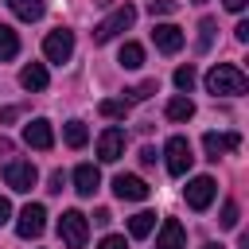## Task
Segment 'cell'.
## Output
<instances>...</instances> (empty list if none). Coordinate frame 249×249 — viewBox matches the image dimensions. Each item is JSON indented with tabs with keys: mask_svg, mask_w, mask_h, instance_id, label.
Masks as SVG:
<instances>
[{
	"mask_svg": "<svg viewBox=\"0 0 249 249\" xmlns=\"http://www.w3.org/2000/svg\"><path fill=\"white\" fill-rule=\"evenodd\" d=\"M206 89H210L214 97H218V93H222V97H241V93L249 89V78H245L233 62H218V66L206 74Z\"/></svg>",
	"mask_w": 249,
	"mask_h": 249,
	"instance_id": "1",
	"label": "cell"
},
{
	"mask_svg": "<svg viewBox=\"0 0 249 249\" xmlns=\"http://www.w3.org/2000/svg\"><path fill=\"white\" fill-rule=\"evenodd\" d=\"M58 237L66 249H82L86 237H89V218L82 210H62L58 214Z\"/></svg>",
	"mask_w": 249,
	"mask_h": 249,
	"instance_id": "2",
	"label": "cell"
},
{
	"mask_svg": "<svg viewBox=\"0 0 249 249\" xmlns=\"http://www.w3.org/2000/svg\"><path fill=\"white\" fill-rule=\"evenodd\" d=\"M132 19H136V8H132V4H121L113 16H105V19L93 27V43H109L113 35L128 31V27H132Z\"/></svg>",
	"mask_w": 249,
	"mask_h": 249,
	"instance_id": "3",
	"label": "cell"
},
{
	"mask_svg": "<svg viewBox=\"0 0 249 249\" xmlns=\"http://www.w3.org/2000/svg\"><path fill=\"white\" fill-rule=\"evenodd\" d=\"M35 179H39V171H35L31 160H8V163H4V183H8L16 195H27V191L35 187Z\"/></svg>",
	"mask_w": 249,
	"mask_h": 249,
	"instance_id": "4",
	"label": "cell"
},
{
	"mask_svg": "<svg viewBox=\"0 0 249 249\" xmlns=\"http://www.w3.org/2000/svg\"><path fill=\"white\" fill-rule=\"evenodd\" d=\"M43 54H47V62H54V66L70 62V54H74V31L54 27V31L43 39Z\"/></svg>",
	"mask_w": 249,
	"mask_h": 249,
	"instance_id": "5",
	"label": "cell"
},
{
	"mask_svg": "<svg viewBox=\"0 0 249 249\" xmlns=\"http://www.w3.org/2000/svg\"><path fill=\"white\" fill-rule=\"evenodd\" d=\"M163 156H167V171H171V175H187L191 163H195V156H191V140H187V136H171L167 148H163Z\"/></svg>",
	"mask_w": 249,
	"mask_h": 249,
	"instance_id": "6",
	"label": "cell"
},
{
	"mask_svg": "<svg viewBox=\"0 0 249 249\" xmlns=\"http://www.w3.org/2000/svg\"><path fill=\"white\" fill-rule=\"evenodd\" d=\"M43 226H47V210H43L39 202H27V206L19 210V218H16V233H19L23 241L39 237V233H43Z\"/></svg>",
	"mask_w": 249,
	"mask_h": 249,
	"instance_id": "7",
	"label": "cell"
},
{
	"mask_svg": "<svg viewBox=\"0 0 249 249\" xmlns=\"http://www.w3.org/2000/svg\"><path fill=\"white\" fill-rule=\"evenodd\" d=\"M23 144L35 148V152H51V148H54V128H51V121L35 117L31 124H23Z\"/></svg>",
	"mask_w": 249,
	"mask_h": 249,
	"instance_id": "8",
	"label": "cell"
},
{
	"mask_svg": "<svg viewBox=\"0 0 249 249\" xmlns=\"http://www.w3.org/2000/svg\"><path fill=\"white\" fill-rule=\"evenodd\" d=\"M97 156H101V163H117V160L124 156V128L109 124V128L97 136Z\"/></svg>",
	"mask_w": 249,
	"mask_h": 249,
	"instance_id": "9",
	"label": "cell"
},
{
	"mask_svg": "<svg viewBox=\"0 0 249 249\" xmlns=\"http://www.w3.org/2000/svg\"><path fill=\"white\" fill-rule=\"evenodd\" d=\"M148 191H152V187H148L140 175H124V171L113 175V195H117L121 202H140V198H148Z\"/></svg>",
	"mask_w": 249,
	"mask_h": 249,
	"instance_id": "10",
	"label": "cell"
},
{
	"mask_svg": "<svg viewBox=\"0 0 249 249\" xmlns=\"http://www.w3.org/2000/svg\"><path fill=\"white\" fill-rule=\"evenodd\" d=\"M214 195H218V183H214L210 175H198V179L187 183V206H191V210H206V206L214 202Z\"/></svg>",
	"mask_w": 249,
	"mask_h": 249,
	"instance_id": "11",
	"label": "cell"
},
{
	"mask_svg": "<svg viewBox=\"0 0 249 249\" xmlns=\"http://www.w3.org/2000/svg\"><path fill=\"white\" fill-rule=\"evenodd\" d=\"M202 148H206V160L218 163V156L241 148V136H237V132H206V136H202Z\"/></svg>",
	"mask_w": 249,
	"mask_h": 249,
	"instance_id": "12",
	"label": "cell"
},
{
	"mask_svg": "<svg viewBox=\"0 0 249 249\" xmlns=\"http://www.w3.org/2000/svg\"><path fill=\"white\" fill-rule=\"evenodd\" d=\"M187 245V230L179 218H163L160 233H156V249H183Z\"/></svg>",
	"mask_w": 249,
	"mask_h": 249,
	"instance_id": "13",
	"label": "cell"
},
{
	"mask_svg": "<svg viewBox=\"0 0 249 249\" xmlns=\"http://www.w3.org/2000/svg\"><path fill=\"white\" fill-rule=\"evenodd\" d=\"M152 43H156L163 54H175V51L183 47V27H175V23H156V27H152Z\"/></svg>",
	"mask_w": 249,
	"mask_h": 249,
	"instance_id": "14",
	"label": "cell"
},
{
	"mask_svg": "<svg viewBox=\"0 0 249 249\" xmlns=\"http://www.w3.org/2000/svg\"><path fill=\"white\" fill-rule=\"evenodd\" d=\"M97 187H101V171H97L93 163H78V167H74V191H78L82 198H93Z\"/></svg>",
	"mask_w": 249,
	"mask_h": 249,
	"instance_id": "15",
	"label": "cell"
},
{
	"mask_svg": "<svg viewBox=\"0 0 249 249\" xmlns=\"http://www.w3.org/2000/svg\"><path fill=\"white\" fill-rule=\"evenodd\" d=\"M8 8H12V16H19L23 23L43 19V12H47V4H43V0H8Z\"/></svg>",
	"mask_w": 249,
	"mask_h": 249,
	"instance_id": "16",
	"label": "cell"
},
{
	"mask_svg": "<svg viewBox=\"0 0 249 249\" xmlns=\"http://www.w3.org/2000/svg\"><path fill=\"white\" fill-rule=\"evenodd\" d=\"M19 86L23 89H47V66L43 62H27L19 70Z\"/></svg>",
	"mask_w": 249,
	"mask_h": 249,
	"instance_id": "17",
	"label": "cell"
},
{
	"mask_svg": "<svg viewBox=\"0 0 249 249\" xmlns=\"http://www.w3.org/2000/svg\"><path fill=\"white\" fill-rule=\"evenodd\" d=\"M117 62H121L124 70H140V66H144V47H140V43H124L121 54H117Z\"/></svg>",
	"mask_w": 249,
	"mask_h": 249,
	"instance_id": "18",
	"label": "cell"
},
{
	"mask_svg": "<svg viewBox=\"0 0 249 249\" xmlns=\"http://www.w3.org/2000/svg\"><path fill=\"white\" fill-rule=\"evenodd\" d=\"M163 113H167V121H191L195 117V101L191 97H171Z\"/></svg>",
	"mask_w": 249,
	"mask_h": 249,
	"instance_id": "19",
	"label": "cell"
},
{
	"mask_svg": "<svg viewBox=\"0 0 249 249\" xmlns=\"http://www.w3.org/2000/svg\"><path fill=\"white\" fill-rule=\"evenodd\" d=\"M152 226H156V214H152V210H140V214L128 218V233H132V237H148Z\"/></svg>",
	"mask_w": 249,
	"mask_h": 249,
	"instance_id": "20",
	"label": "cell"
},
{
	"mask_svg": "<svg viewBox=\"0 0 249 249\" xmlns=\"http://www.w3.org/2000/svg\"><path fill=\"white\" fill-rule=\"evenodd\" d=\"M16 54H19V39H16V31L8 23H0V62H8Z\"/></svg>",
	"mask_w": 249,
	"mask_h": 249,
	"instance_id": "21",
	"label": "cell"
},
{
	"mask_svg": "<svg viewBox=\"0 0 249 249\" xmlns=\"http://www.w3.org/2000/svg\"><path fill=\"white\" fill-rule=\"evenodd\" d=\"M128 97H124V105H136V101H148L152 93H156V78H148V82H140V86H132V89H124Z\"/></svg>",
	"mask_w": 249,
	"mask_h": 249,
	"instance_id": "22",
	"label": "cell"
},
{
	"mask_svg": "<svg viewBox=\"0 0 249 249\" xmlns=\"http://www.w3.org/2000/svg\"><path fill=\"white\" fill-rule=\"evenodd\" d=\"M62 136H66V144H70V148H86V140H89V132H86V124H82V121H70Z\"/></svg>",
	"mask_w": 249,
	"mask_h": 249,
	"instance_id": "23",
	"label": "cell"
},
{
	"mask_svg": "<svg viewBox=\"0 0 249 249\" xmlns=\"http://www.w3.org/2000/svg\"><path fill=\"white\" fill-rule=\"evenodd\" d=\"M214 31H218V19H202L198 23V51H210V43H214Z\"/></svg>",
	"mask_w": 249,
	"mask_h": 249,
	"instance_id": "24",
	"label": "cell"
},
{
	"mask_svg": "<svg viewBox=\"0 0 249 249\" xmlns=\"http://www.w3.org/2000/svg\"><path fill=\"white\" fill-rule=\"evenodd\" d=\"M195 78H198V74H195V66H191V62L175 70V86H179L183 93H191V86H195Z\"/></svg>",
	"mask_w": 249,
	"mask_h": 249,
	"instance_id": "25",
	"label": "cell"
},
{
	"mask_svg": "<svg viewBox=\"0 0 249 249\" xmlns=\"http://www.w3.org/2000/svg\"><path fill=\"white\" fill-rule=\"evenodd\" d=\"M97 113H101V117H124V113H128V105H124V101H109V97H105V101H97Z\"/></svg>",
	"mask_w": 249,
	"mask_h": 249,
	"instance_id": "26",
	"label": "cell"
},
{
	"mask_svg": "<svg viewBox=\"0 0 249 249\" xmlns=\"http://www.w3.org/2000/svg\"><path fill=\"white\" fill-rule=\"evenodd\" d=\"M218 226H222V230H233V226H237V202H226V206H222Z\"/></svg>",
	"mask_w": 249,
	"mask_h": 249,
	"instance_id": "27",
	"label": "cell"
},
{
	"mask_svg": "<svg viewBox=\"0 0 249 249\" xmlns=\"http://www.w3.org/2000/svg\"><path fill=\"white\" fill-rule=\"evenodd\" d=\"M179 8V0H148V12L152 16H171Z\"/></svg>",
	"mask_w": 249,
	"mask_h": 249,
	"instance_id": "28",
	"label": "cell"
},
{
	"mask_svg": "<svg viewBox=\"0 0 249 249\" xmlns=\"http://www.w3.org/2000/svg\"><path fill=\"white\" fill-rule=\"evenodd\" d=\"M97 249H128V241H124V233H109V237H101Z\"/></svg>",
	"mask_w": 249,
	"mask_h": 249,
	"instance_id": "29",
	"label": "cell"
},
{
	"mask_svg": "<svg viewBox=\"0 0 249 249\" xmlns=\"http://www.w3.org/2000/svg\"><path fill=\"white\" fill-rule=\"evenodd\" d=\"M62 187H66V175H62V171H51V179H47V191H51V195H62Z\"/></svg>",
	"mask_w": 249,
	"mask_h": 249,
	"instance_id": "30",
	"label": "cell"
},
{
	"mask_svg": "<svg viewBox=\"0 0 249 249\" xmlns=\"http://www.w3.org/2000/svg\"><path fill=\"white\" fill-rule=\"evenodd\" d=\"M19 113H23L19 105H8V109H0V124H12V121H16Z\"/></svg>",
	"mask_w": 249,
	"mask_h": 249,
	"instance_id": "31",
	"label": "cell"
},
{
	"mask_svg": "<svg viewBox=\"0 0 249 249\" xmlns=\"http://www.w3.org/2000/svg\"><path fill=\"white\" fill-rule=\"evenodd\" d=\"M156 156H160L156 148H148V144L140 148V163H144V167H152V163H156Z\"/></svg>",
	"mask_w": 249,
	"mask_h": 249,
	"instance_id": "32",
	"label": "cell"
},
{
	"mask_svg": "<svg viewBox=\"0 0 249 249\" xmlns=\"http://www.w3.org/2000/svg\"><path fill=\"white\" fill-rule=\"evenodd\" d=\"M93 222H97V226H109V222H113V214H109L105 206H97V210H93Z\"/></svg>",
	"mask_w": 249,
	"mask_h": 249,
	"instance_id": "33",
	"label": "cell"
},
{
	"mask_svg": "<svg viewBox=\"0 0 249 249\" xmlns=\"http://www.w3.org/2000/svg\"><path fill=\"white\" fill-rule=\"evenodd\" d=\"M233 35H237V43H245V39H249V19H241V23L233 27Z\"/></svg>",
	"mask_w": 249,
	"mask_h": 249,
	"instance_id": "34",
	"label": "cell"
},
{
	"mask_svg": "<svg viewBox=\"0 0 249 249\" xmlns=\"http://www.w3.org/2000/svg\"><path fill=\"white\" fill-rule=\"evenodd\" d=\"M8 218H12V206H8V198H4V195H0V226H4V222H8Z\"/></svg>",
	"mask_w": 249,
	"mask_h": 249,
	"instance_id": "35",
	"label": "cell"
},
{
	"mask_svg": "<svg viewBox=\"0 0 249 249\" xmlns=\"http://www.w3.org/2000/svg\"><path fill=\"white\" fill-rule=\"evenodd\" d=\"M0 156H12V140H4V136H0Z\"/></svg>",
	"mask_w": 249,
	"mask_h": 249,
	"instance_id": "36",
	"label": "cell"
},
{
	"mask_svg": "<svg viewBox=\"0 0 249 249\" xmlns=\"http://www.w3.org/2000/svg\"><path fill=\"white\" fill-rule=\"evenodd\" d=\"M226 8H230V12H241V8H245V0H226Z\"/></svg>",
	"mask_w": 249,
	"mask_h": 249,
	"instance_id": "37",
	"label": "cell"
},
{
	"mask_svg": "<svg viewBox=\"0 0 249 249\" xmlns=\"http://www.w3.org/2000/svg\"><path fill=\"white\" fill-rule=\"evenodd\" d=\"M202 249H222V245H214V241H206V245H202Z\"/></svg>",
	"mask_w": 249,
	"mask_h": 249,
	"instance_id": "38",
	"label": "cell"
},
{
	"mask_svg": "<svg viewBox=\"0 0 249 249\" xmlns=\"http://www.w3.org/2000/svg\"><path fill=\"white\" fill-rule=\"evenodd\" d=\"M195 4H206V0H195Z\"/></svg>",
	"mask_w": 249,
	"mask_h": 249,
	"instance_id": "39",
	"label": "cell"
}]
</instances>
